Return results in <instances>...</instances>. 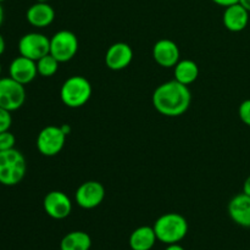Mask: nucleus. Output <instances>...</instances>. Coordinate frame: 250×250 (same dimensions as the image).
<instances>
[{
    "mask_svg": "<svg viewBox=\"0 0 250 250\" xmlns=\"http://www.w3.org/2000/svg\"><path fill=\"white\" fill-rule=\"evenodd\" d=\"M211 1L215 2L216 5H219V6L227 7L231 6V5L233 4H237V2H239V0H211Z\"/></svg>",
    "mask_w": 250,
    "mask_h": 250,
    "instance_id": "b1692460",
    "label": "nucleus"
},
{
    "mask_svg": "<svg viewBox=\"0 0 250 250\" xmlns=\"http://www.w3.org/2000/svg\"><path fill=\"white\" fill-rule=\"evenodd\" d=\"M180 49L178 45L171 39H160L153 46V58L161 67H175L180 61Z\"/></svg>",
    "mask_w": 250,
    "mask_h": 250,
    "instance_id": "f8f14e48",
    "label": "nucleus"
},
{
    "mask_svg": "<svg viewBox=\"0 0 250 250\" xmlns=\"http://www.w3.org/2000/svg\"><path fill=\"white\" fill-rule=\"evenodd\" d=\"M44 211L54 220H63L72 211L71 199L61 190H51L44 197Z\"/></svg>",
    "mask_w": 250,
    "mask_h": 250,
    "instance_id": "9d476101",
    "label": "nucleus"
},
{
    "mask_svg": "<svg viewBox=\"0 0 250 250\" xmlns=\"http://www.w3.org/2000/svg\"><path fill=\"white\" fill-rule=\"evenodd\" d=\"M66 137L60 126L44 127L37 137V149L44 156H56L65 146Z\"/></svg>",
    "mask_w": 250,
    "mask_h": 250,
    "instance_id": "0eeeda50",
    "label": "nucleus"
},
{
    "mask_svg": "<svg viewBox=\"0 0 250 250\" xmlns=\"http://www.w3.org/2000/svg\"><path fill=\"white\" fill-rule=\"evenodd\" d=\"M243 193H244V194L249 195V197H250V176H248V177H247V180L244 181V183H243Z\"/></svg>",
    "mask_w": 250,
    "mask_h": 250,
    "instance_id": "393cba45",
    "label": "nucleus"
},
{
    "mask_svg": "<svg viewBox=\"0 0 250 250\" xmlns=\"http://www.w3.org/2000/svg\"><path fill=\"white\" fill-rule=\"evenodd\" d=\"M238 115L241 121L250 127V99H247L241 103L238 107Z\"/></svg>",
    "mask_w": 250,
    "mask_h": 250,
    "instance_id": "4be33fe9",
    "label": "nucleus"
},
{
    "mask_svg": "<svg viewBox=\"0 0 250 250\" xmlns=\"http://www.w3.org/2000/svg\"><path fill=\"white\" fill-rule=\"evenodd\" d=\"M2 22H4V9H2L1 4H0V27H1Z\"/></svg>",
    "mask_w": 250,
    "mask_h": 250,
    "instance_id": "c756f323",
    "label": "nucleus"
},
{
    "mask_svg": "<svg viewBox=\"0 0 250 250\" xmlns=\"http://www.w3.org/2000/svg\"><path fill=\"white\" fill-rule=\"evenodd\" d=\"M37 2H48V0H37Z\"/></svg>",
    "mask_w": 250,
    "mask_h": 250,
    "instance_id": "7c9ffc66",
    "label": "nucleus"
},
{
    "mask_svg": "<svg viewBox=\"0 0 250 250\" xmlns=\"http://www.w3.org/2000/svg\"><path fill=\"white\" fill-rule=\"evenodd\" d=\"M133 60V50L124 42H119L109 46L105 54V63L112 71H121L128 67Z\"/></svg>",
    "mask_w": 250,
    "mask_h": 250,
    "instance_id": "9b49d317",
    "label": "nucleus"
},
{
    "mask_svg": "<svg viewBox=\"0 0 250 250\" xmlns=\"http://www.w3.org/2000/svg\"><path fill=\"white\" fill-rule=\"evenodd\" d=\"M156 241L158 238L153 227L141 226L129 236V247L132 250H151Z\"/></svg>",
    "mask_w": 250,
    "mask_h": 250,
    "instance_id": "f3484780",
    "label": "nucleus"
},
{
    "mask_svg": "<svg viewBox=\"0 0 250 250\" xmlns=\"http://www.w3.org/2000/svg\"><path fill=\"white\" fill-rule=\"evenodd\" d=\"M239 4L250 12V0H239Z\"/></svg>",
    "mask_w": 250,
    "mask_h": 250,
    "instance_id": "cd10ccee",
    "label": "nucleus"
},
{
    "mask_svg": "<svg viewBox=\"0 0 250 250\" xmlns=\"http://www.w3.org/2000/svg\"><path fill=\"white\" fill-rule=\"evenodd\" d=\"M15 143H16V138L10 131H5L0 133V151L14 149Z\"/></svg>",
    "mask_w": 250,
    "mask_h": 250,
    "instance_id": "412c9836",
    "label": "nucleus"
},
{
    "mask_svg": "<svg viewBox=\"0 0 250 250\" xmlns=\"http://www.w3.org/2000/svg\"><path fill=\"white\" fill-rule=\"evenodd\" d=\"M12 124L11 112L0 107V133L5 131H9Z\"/></svg>",
    "mask_w": 250,
    "mask_h": 250,
    "instance_id": "5701e85b",
    "label": "nucleus"
},
{
    "mask_svg": "<svg viewBox=\"0 0 250 250\" xmlns=\"http://www.w3.org/2000/svg\"><path fill=\"white\" fill-rule=\"evenodd\" d=\"M26 102L24 85L11 77L0 78V107L12 112L19 110Z\"/></svg>",
    "mask_w": 250,
    "mask_h": 250,
    "instance_id": "423d86ee",
    "label": "nucleus"
},
{
    "mask_svg": "<svg viewBox=\"0 0 250 250\" xmlns=\"http://www.w3.org/2000/svg\"><path fill=\"white\" fill-rule=\"evenodd\" d=\"M151 100L159 114L167 117H177L189 109L192 93L188 85L172 80L161 83L154 90Z\"/></svg>",
    "mask_w": 250,
    "mask_h": 250,
    "instance_id": "f257e3e1",
    "label": "nucleus"
},
{
    "mask_svg": "<svg viewBox=\"0 0 250 250\" xmlns=\"http://www.w3.org/2000/svg\"><path fill=\"white\" fill-rule=\"evenodd\" d=\"M156 238L164 244L180 243L188 233V222L181 214L167 212L159 217L153 226Z\"/></svg>",
    "mask_w": 250,
    "mask_h": 250,
    "instance_id": "f03ea898",
    "label": "nucleus"
},
{
    "mask_svg": "<svg viewBox=\"0 0 250 250\" xmlns=\"http://www.w3.org/2000/svg\"><path fill=\"white\" fill-rule=\"evenodd\" d=\"M59 61L51 54L43 56L37 61V70L38 75L42 77H53L59 70Z\"/></svg>",
    "mask_w": 250,
    "mask_h": 250,
    "instance_id": "aec40b11",
    "label": "nucleus"
},
{
    "mask_svg": "<svg viewBox=\"0 0 250 250\" xmlns=\"http://www.w3.org/2000/svg\"><path fill=\"white\" fill-rule=\"evenodd\" d=\"M229 215L234 224L250 229V197L241 193L229 203Z\"/></svg>",
    "mask_w": 250,
    "mask_h": 250,
    "instance_id": "4468645a",
    "label": "nucleus"
},
{
    "mask_svg": "<svg viewBox=\"0 0 250 250\" xmlns=\"http://www.w3.org/2000/svg\"><path fill=\"white\" fill-rule=\"evenodd\" d=\"M26 19L31 26L44 28L50 26L55 20V11L48 2H36L26 12Z\"/></svg>",
    "mask_w": 250,
    "mask_h": 250,
    "instance_id": "dca6fc26",
    "label": "nucleus"
},
{
    "mask_svg": "<svg viewBox=\"0 0 250 250\" xmlns=\"http://www.w3.org/2000/svg\"><path fill=\"white\" fill-rule=\"evenodd\" d=\"M2 1H5V0H0V4H1V2H2Z\"/></svg>",
    "mask_w": 250,
    "mask_h": 250,
    "instance_id": "473e14b6",
    "label": "nucleus"
},
{
    "mask_svg": "<svg viewBox=\"0 0 250 250\" xmlns=\"http://www.w3.org/2000/svg\"><path fill=\"white\" fill-rule=\"evenodd\" d=\"M173 68H175V72H173L175 80L186 85L194 83L199 76V67L194 61L189 59L180 60Z\"/></svg>",
    "mask_w": 250,
    "mask_h": 250,
    "instance_id": "a211bd4d",
    "label": "nucleus"
},
{
    "mask_svg": "<svg viewBox=\"0 0 250 250\" xmlns=\"http://www.w3.org/2000/svg\"><path fill=\"white\" fill-rule=\"evenodd\" d=\"M1 71H2V67H1V62H0V78H1Z\"/></svg>",
    "mask_w": 250,
    "mask_h": 250,
    "instance_id": "2f4dec72",
    "label": "nucleus"
},
{
    "mask_svg": "<svg viewBox=\"0 0 250 250\" xmlns=\"http://www.w3.org/2000/svg\"><path fill=\"white\" fill-rule=\"evenodd\" d=\"M105 198V188L98 181H87L77 188L75 194L76 203L82 209L90 210L99 207Z\"/></svg>",
    "mask_w": 250,
    "mask_h": 250,
    "instance_id": "1a4fd4ad",
    "label": "nucleus"
},
{
    "mask_svg": "<svg viewBox=\"0 0 250 250\" xmlns=\"http://www.w3.org/2000/svg\"><path fill=\"white\" fill-rule=\"evenodd\" d=\"M90 247L92 238L83 231L70 232L60 242V250H89Z\"/></svg>",
    "mask_w": 250,
    "mask_h": 250,
    "instance_id": "6ab92c4d",
    "label": "nucleus"
},
{
    "mask_svg": "<svg viewBox=\"0 0 250 250\" xmlns=\"http://www.w3.org/2000/svg\"><path fill=\"white\" fill-rule=\"evenodd\" d=\"M5 48H6V43H5L4 37H2L1 34H0V56H1L2 54H4Z\"/></svg>",
    "mask_w": 250,
    "mask_h": 250,
    "instance_id": "bb28decb",
    "label": "nucleus"
},
{
    "mask_svg": "<svg viewBox=\"0 0 250 250\" xmlns=\"http://www.w3.org/2000/svg\"><path fill=\"white\" fill-rule=\"evenodd\" d=\"M78 38L73 32L61 29L50 38V53L59 62L72 60L78 51Z\"/></svg>",
    "mask_w": 250,
    "mask_h": 250,
    "instance_id": "39448f33",
    "label": "nucleus"
},
{
    "mask_svg": "<svg viewBox=\"0 0 250 250\" xmlns=\"http://www.w3.org/2000/svg\"><path fill=\"white\" fill-rule=\"evenodd\" d=\"M9 76L12 80L26 85L38 76L37 61L20 55L11 61L9 66Z\"/></svg>",
    "mask_w": 250,
    "mask_h": 250,
    "instance_id": "ddd939ff",
    "label": "nucleus"
},
{
    "mask_svg": "<svg viewBox=\"0 0 250 250\" xmlns=\"http://www.w3.org/2000/svg\"><path fill=\"white\" fill-rule=\"evenodd\" d=\"M27 172L23 154L17 149L0 151V183L12 187L21 182Z\"/></svg>",
    "mask_w": 250,
    "mask_h": 250,
    "instance_id": "7ed1b4c3",
    "label": "nucleus"
},
{
    "mask_svg": "<svg viewBox=\"0 0 250 250\" xmlns=\"http://www.w3.org/2000/svg\"><path fill=\"white\" fill-rule=\"evenodd\" d=\"M222 22L229 31L242 32L247 28L249 23V11L244 9L239 2L225 7Z\"/></svg>",
    "mask_w": 250,
    "mask_h": 250,
    "instance_id": "2eb2a0df",
    "label": "nucleus"
},
{
    "mask_svg": "<svg viewBox=\"0 0 250 250\" xmlns=\"http://www.w3.org/2000/svg\"><path fill=\"white\" fill-rule=\"evenodd\" d=\"M92 84L83 76H71L62 83L60 89L61 102L71 109L82 107L92 97Z\"/></svg>",
    "mask_w": 250,
    "mask_h": 250,
    "instance_id": "20e7f679",
    "label": "nucleus"
},
{
    "mask_svg": "<svg viewBox=\"0 0 250 250\" xmlns=\"http://www.w3.org/2000/svg\"><path fill=\"white\" fill-rule=\"evenodd\" d=\"M19 53L24 58L38 61L50 53V39L38 32L24 34L19 41Z\"/></svg>",
    "mask_w": 250,
    "mask_h": 250,
    "instance_id": "6e6552de",
    "label": "nucleus"
},
{
    "mask_svg": "<svg viewBox=\"0 0 250 250\" xmlns=\"http://www.w3.org/2000/svg\"><path fill=\"white\" fill-rule=\"evenodd\" d=\"M165 250H186V249L183 248L182 246H180L178 243H176V244H168Z\"/></svg>",
    "mask_w": 250,
    "mask_h": 250,
    "instance_id": "a878e982",
    "label": "nucleus"
},
{
    "mask_svg": "<svg viewBox=\"0 0 250 250\" xmlns=\"http://www.w3.org/2000/svg\"><path fill=\"white\" fill-rule=\"evenodd\" d=\"M61 129H62L63 133L66 134V136H68V134L71 133V127L68 126V125H62V126H60Z\"/></svg>",
    "mask_w": 250,
    "mask_h": 250,
    "instance_id": "c85d7f7f",
    "label": "nucleus"
}]
</instances>
